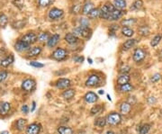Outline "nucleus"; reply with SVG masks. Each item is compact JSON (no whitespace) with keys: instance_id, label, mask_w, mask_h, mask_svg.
Instances as JSON below:
<instances>
[{"instance_id":"obj_1","label":"nucleus","mask_w":162,"mask_h":134,"mask_svg":"<svg viewBox=\"0 0 162 134\" xmlns=\"http://www.w3.org/2000/svg\"><path fill=\"white\" fill-rule=\"evenodd\" d=\"M73 34L77 37H81L84 39H89L92 35V31L89 27H83L79 26L75 28L73 30Z\"/></svg>"},{"instance_id":"obj_2","label":"nucleus","mask_w":162,"mask_h":134,"mask_svg":"<svg viewBox=\"0 0 162 134\" xmlns=\"http://www.w3.org/2000/svg\"><path fill=\"white\" fill-rule=\"evenodd\" d=\"M115 9V6L111 3H105L103 7L100 8V18L105 19V20H108L110 13L113 12Z\"/></svg>"},{"instance_id":"obj_3","label":"nucleus","mask_w":162,"mask_h":134,"mask_svg":"<svg viewBox=\"0 0 162 134\" xmlns=\"http://www.w3.org/2000/svg\"><path fill=\"white\" fill-rule=\"evenodd\" d=\"M105 119H106V123L107 124L112 125V126H115V125L120 124V122L122 121V116L119 113L112 112V113L108 114Z\"/></svg>"},{"instance_id":"obj_4","label":"nucleus","mask_w":162,"mask_h":134,"mask_svg":"<svg viewBox=\"0 0 162 134\" xmlns=\"http://www.w3.org/2000/svg\"><path fill=\"white\" fill-rule=\"evenodd\" d=\"M51 57L57 61H64L68 57L67 50H65L63 48H57L51 54Z\"/></svg>"},{"instance_id":"obj_5","label":"nucleus","mask_w":162,"mask_h":134,"mask_svg":"<svg viewBox=\"0 0 162 134\" xmlns=\"http://www.w3.org/2000/svg\"><path fill=\"white\" fill-rule=\"evenodd\" d=\"M146 58V52L142 48H136L132 53V60L136 63H140L145 60Z\"/></svg>"},{"instance_id":"obj_6","label":"nucleus","mask_w":162,"mask_h":134,"mask_svg":"<svg viewBox=\"0 0 162 134\" xmlns=\"http://www.w3.org/2000/svg\"><path fill=\"white\" fill-rule=\"evenodd\" d=\"M35 87H36V82L33 78H26L22 83V89L24 92H28V93L32 92L35 89Z\"/></svg>"},{"instance_id":"obj_7","label":"nucleus","mask_w":162,"mask_h":134,"mask_svg":"<svg viewBox=\"0 0 162 134\" xmlns=\"http://www.w3.org/2000/svg\"><path fill=\"white\" fill-rule=\"evenodd\" d=\"M64 14V12L62 9H60L58 7H53L51 8L50 11H49V13H48V16L51 20H59L61 19V17L63 16Z\"/></svg>"},{"instance_id":"obj_8","label":"nucleus","mask_w":162,"mask_h":134,"mask_svg":"<svg viewBox=\"0 0 162 134\" xmlns=\"http://www.w3.org/2000/svg\"><path fill=\"white\" fill-rule=\"evenodd\" d=\"M70 86H71V81L68 78H59L55 83V87L58 89H65L66 90L68 88H69Z\"/></svg>"},{"instance_id":"obj_9","label":"nucleus","mask_w":162,"mask_h":134,"mask_svg":"<svg viewBox=\"0 0 162 134\" xmlns=\"http://www.w3.org/2000/svg\"><path fill=\"white\" fill-rule=\"evenodd\" d=\"M100 82V78L98 75L96 74H92L88 77V78L86 81V86L88 87H94L97 86V84H99Z\"/></svg>"},{"instance_id":"obj_10","label":"nucleus","mask_w":162,"mask_h":134,"mask_svg":"<svg viewBox=\"0 0 162 134\" xmlns=\"http://www.w3.org/2000/svg\"><path fill=\"white\" fill-rule=\"evenodd\" d=\"M21 40H23L24 42H25L26 44L31 46L32 44H34V43H35L37 41V35L34 33H27V34H25L22 37Z\"/></svg>"},{"instance_id":"obj_11","label":"nucleus","mask_w":162,"mask_h":134,"mask_svg":"<svg viewBox=\"0 0 162 134\" xmlns=\"http://www.w3.org/2000/svg\"><path fill=\"white\" fill-rule=\"evenodd\" d=\"M41 130V125L40 123L34 122L31 123L28 127L26 128V134H39Z\"/></svg>"},{"instance_id":"obj_12","label":"nucleus","mask_w":162,"mask_h":134,"mask_svg":"<svg viewBox=\"0 0 162 134\" xmlns=\"http://www.w3.org/2000/svg\"><path fill=\"white\" fill-rule=\"evenodd\" d=\"M31 48L30 45L26 44L25 42H24L22 40H19L18 41H16V43L14 44V50L18 52H24L29 51V49Z\"/></svg>"},{"instance_id":"obj_13","label":"nucleus","mask_w":162,"mask_h":134,"mask_svg":"<svg viewBox=\"0 0 162 134\" xmlns=\"http://www.w3.org/2000/svg\"><path fill=\"white\" fill-rule=\"evenodd\" d=\"M64 40H65V41H66L67 43H68V44H70V45H75V44L78 43L79 38L77 37L73 33H68V34H67L65 35Z\"/></svg>"},{"instance_id":"obj_14","label":"nucleus","mask_w":162,"mask_h":134,"mask_svg":"<svg viewBox=\"0 0 162 134\" xmlns=\"http://www.w3.org/2000/svg\"><path fill=\"white\" fill-rule=\"evenodd\" d=\"M60 40H61L60 34H53V35H51V36L49 38V40H48L47 41V46L49 48H54L58 43H59Z\"/></svg>"},{"instance_id":"obj_15","label":"nucleus","mask_w":162,"mask_h":134,"mask_svg":"<svg viewBox=\"0 0 162 134\" xmlns=\"http://www.w3.org/2000/svg\"><path fill=\"white\" fill-rule=\"evenodd\" d=\"M11 111V104L8 102H3L0 104V115L6 116Z\"/></svg>"},{"instance_id":"obj_16","label":"nucleus","mask_w":162,"mask_h":134,"mask_svg":"<svg viewBox=\"0 0 162 134\" xmlns=\"http://www.w3.org/2000/svg\"><path fill=\"white\" fill-rule=\"evenodd\" d=\"M42 51V49L40 46H34L33 48H30L28 52H27V57L32 58V57H37L39 56Z\"/></svg>"},{"instance_id":"obj_17","label":"nucleus","mask_w":162,"mask_h":134,"mask_svg":"<svg viewBox=\"0 0 162 134\" xmlns=\"http://www.w3.org/2000/svg\"><path fill=\"white\" fill-rule=\"evenodd\" d=\"M84 99L88 104H94L98 100V95L94 92H88L87 94H85Z\"/></svg>"},{"instance_id":"obj_18","label":"nucleus","mask_w":162,"mask_h":134,"mask_svg":"<svg viewBox=\"0 0 162 134\" xmlns=\"http://www.w3.org/2000/svg\"><path fill=\"white\" fill-rule=\"evenodd\" d=\"M132 111V105H130L128 102H123L120 105V113L122 115H127Z\"/></svg>"},{"instance_id":"obj_19","label":"nucleus","mask_w":162,"mask_h":134,"mask_svg":"<svg viewBox=\"0 0 162 134\" xmlns=\"http://www.w3.org/2000/svg\"><path fill=\"white\" fill-rule=\"evenodd\" d=\"M122 14H123L122 10H119V9L115 8L113 12H111V13H110V16H109V19H108V20L109 21L119 20L122 16Z\"/></svg>"},{"instance_id":"obj_20","label":"nucleus","mask_w":162,"mask_h":134,"mask_svg":"<svg viewBox=\"0 0 162 134\" xmlns=\"http://www.w3.org/2000/svg\"><path fill=\"white\" fill-rule=\"evenodd\" d=\"M131 80V77L129 74H121L118 78H117V85L118 86H122L124 84H127Z\"/></svg>"},{"instance_id":"obj_21","label":"nucleus","mask_w":162,"mask_h":134,"mask_svg":"<svg viewBox=\"0 0 162 134\" xmlns=\"http://www.w3.org/2000/svg\"><path fill=\"white\" fill-rule=\"evenodd\" d=\"M137 41L138 40H136V39H128L127 40H125L124 43L122 44V49L124 51H128L130 49L134 47L135 45H136V43H137Z\"/></svg>"},{"instance_id":"obj_22","label":"nucleus","mask_w":162,"mask_h":134,"mask_svg":"<svg viewBox=\"0 0 162 134\" xmlns=\"http://www.w3.org/2000/svg\"><path fill=\"white\" fill-rule=\"evenodd\" d=\"M14 61V57L13 54H10L9 56H7L6 59H4V60L1 61L0 65H1L2 67H9V66L13 63Z\"/></svg>"},{"instance_id":"obj_23","label":"nucleus","mask_w":162,"mask_h":134,"mask_svg":"<svg viewBox=\"0 0 162 134\" xmlns=\"http://www.w3.org/2000/svg\"><path fill=\"white\" fill-rule=\"evenodd\" d=\"M26 124H27V120L26 119H24V118H20V119H18L16 122H15V128H16V130L17 131H24V129L26 127Z\"/></svg>"},{"instance_id":"obj_24","label":"nucleus","mask_w":162,"mask_h":134,"mask_svg":"<svg viewBox=\"0 0 162 134\" xmlns=\"http://www.w3.org/2000/svg\"><path fill=\"white\" fill-rule=\"evenodd\" d=\"M75 94H76V92H75L74 89H72V88H68V89H66V90L62 93V97H63L64 99H66V100H69V99H71V98L74 97Z\"/></svg>"},{"instance_id":"obj_25","label":"nucleus","mask_w":162,"mask_h":134,"mask_svg":"<svg viewBox=\"0 0 162 134\" xmlns=\"http://www.w3.org/2000/svg\"><path fill=\"white\" fill-rule=\"evenodd\" d=\"M150 128H151L150 124L144 123V124L138 126V132L139 134H148L150 131Z\"/></svg>"},{"instance_id":"obj_26","label":"nucleus","mask_w":162,"mask_h":134,"mask_svg":"<svg viewBox=\"0 0 162 134\" xmlns=\"http://www.w3.org/2000/svg\"><path fill=\"white\" fill-rule=\"evenodd\" d=\"M133 89H134V87H133V86H132V84H130V83L124 84V85L119 87V90L121 91L122 93H130V92H132Z\"/></svg>"},{"instance_id":"obj_27","label":"nucleus","mask_w":162,"mask_h":134,"mask_svg":"<svg viewBox=\"0 0 162 134\" xmlns=\"http://www.w3.org/2000/svg\"><path fill=\"white\" fill-rule=\"evenodd\" d=\"M92 9H94V5L92 2H88L84 5V7L82 8V13L85 15H88V13L92 11Z\"/></svg>"},{"instance_id":"obj_28","label":"nucleus","mask_w":162,"mask_h":134,"mask_svg":"<svg viewBox=\"0 0 162 134\" xmlns=\"http://www.w3.org/2000/svg\"><path fill=\"white\" fill-rule=\"evenodd\" d=\"M114 6L119 10H123L126 8V1L125 0H114Z\"/></svg>"},{"instance_id":"obj_29","label":"nucleus","mask_w":162,"mask_h":134,"mask_svg":"<svg viewBox=\"0 0 162 134\" xmlns=\"http://www.w3.org/2000/svg\"><path fill=\"white\" fill-rule=\"evenodd\" d=\"M122 35H124L125 37L130 38V37H132L133 36L134 31L132 28H130V27L123 26L122 28Z\"/></svg>"},{"instance_id":"obj_30","label":"nucleus","mask_w":162,"mask_h":134,"mask_svg":"<svg viewBox=\"0 0 162 134\" xmlns=\"http://www.w3.org/2000/svg\"><path fill=\"white\" fill-rule=\"evenodd\" d=\"M59 134H73L72 128L68 127V126H60L57 130Z\"/></svg>"},{"instance_id":"obj_31","label":"nucleus","mask_w":162,"mask_h":134,"mask_svg":"<svg viewBox=\"0 0 162 134\" xmlns=\"http://www.w3.org/2000/svg\"><path fill=\"white\" fill-rule=\"evenodd\" d=\"M102 111H103V106H102V105H94L93 107L91 108V110H90V114L92 115V116H95V115H98V114L101 113Z\"/></svg>"},{"instance_id":"obj_32","label":"nucleus","mask_w":162,"mask_h":134,"mask_svg":"<svg viewBox=\"0 0 162 134\" xmlns=\"http://www.w3.org/2000/svg\"><path fill=\"white\" fill-rule=\"evenodd\" d=\"M162 40V35L161 34H157L153 37V39L150 40V46L151 47H156L159 44V42L161 41Z\"/></svg>"},{"instance_id":"obj_33","label":"nucleus","mask_w":162,"mask_h":134,"mask_svg":"<svg viewBox=\"0 0 162 134\" xmlns=\"http://www.w3.org/2000/svg\"><path fill=\"white\" fill-rule=\"evenodd\" d=\"M106 124H107V123H106V119H105V117H99V118H97V119L95 120V121H94V125H95L96 127L104 128Z\"/></svg>"},{"instance_id":"obj_34","label":"nucleus","mask_w":162,"mask_h":134,"mask_svg":"<svg viewBox=\"0 0 162 134\" xmlns=\"http://www.w3.org/2000/svg\"><path fill=\"white\" fill-rule=\"evenodd\" d=\"M88 16L90 19H97L100 16V9H98V8L92 9V11L88 13Z\"/></svg>"},{"instance_id":"obj_35","label":"nucleus","mask_w":162,"mask_h":134,"mask_svg":"<svg viewBox=\"0 0 162 134\" xmlns=\"http://www.w3.org/2000/svg\"><path fill=\"white\" fill-rule=\"evenodd\" d=\"M136 22H137V20H136L135 18H128V19H123V20L122 21L121 24L122 25H123V26L129 27L135 24Z\"/></svg>"},{"instance_id":"obj_36","label":"nucleus","mask_w":162,"mask_h":134,"mask_svg":"<svg viewBox=\"0 0 162 134\" xmlns=\"http://www.w3.org/2000/svg\"><path fill=\"white\" fill-rule=\"evenodd\" d=\"M50 34L49 33H40L38 36H37V41H40V42H45V41H48L49 38H50Z\"/></svg>"},{"instance_id":"obj_37","label":"nucleus","mask_w":162,"mask_h":134,"mask_svg":"<svg viewBox=\"0 0 162 134\" xmlns=\"http://www.w3.org/2000/svg\"><path fill=\"white\" fill-rule=\"evenodd\" d=\"M143 7V1L142 0H135L132 3V5L131 6L132 10H139Z\"/></svg>"},{"instance_id":"obj_38","label":"nucleus","mask_w":162,"mask_h":134,"mask_svg":"<svg viewBox=\"0 0 162 134\" xmlns=\"http://www.w3.org/2000/svg\"><path fill=\"white\" fill-rule=\"evenodd\" d=\"M8 24V17L5 13H0V26L5 28Z\"/></svg>"},{"instance_id":"obj_39","label":"nucleus","mask_w":162,"mask_h":134,"mask_svg":"<svg viewBox=\"0 0 162 134\" xmlns=\"http://www.w3.org/2000/svg\"><path fill=\"white\" fill-rule=\"evenodd\" d=\"M139 34L142 36H148L149 34V28L147 25H142L139 28Z\"/></svg>"},{"instance_id":"obj_40","label":"nucleus","mask_w":162,"mask_h":134,"mask_svg":"<svg viewBox=\"0 0 162 134\" xmlns=\"http://www.w3.org/2000/svg\"><path fill=\"white\" fill-rule=\"evenodd\" d=\"M53 0H38V4L41 7H47L51 5Z\"/></svg>"},{"instance_id":"obj_41","label":"nucleus","mask_w":162,"mask_h":134,"mask_svg":"<svg viewBox=\"0 0 162 134\" xmlns=\"http://www.w3.org/2000/svg\"><path fill=\"white\" fill-rule=\"evenodd\" d=\"M25 24H26V22H25V21H24V20L16 21V22H14V23L13 24V26L14 27V28L20 29V28H23V27H24Z\"/></svg>"},{"instance_id":"obj_42","label":"nucleus","mask_w":162,"mask_h":134,"mask_svg":"<svg viewBox=\"0 0 162 134\" xmlns=\"http://www.w3.org/2000/svg\"><path fill=\"white\" fill-rule=\"evenodd\" d=\"M160 79H161V75H160L159 73H156L151 77V78H150V82H151V83H153V84H155V83H158V82L160 80Z\"/></svg>"},{"instance_id":"obj_43","label":"nucleus","mask_w":162,"mask_h":134,"mask_svg":"<svg viewBox=\"0 0 162 134\" xmlns=\"http://www.w3.org/2000/svg\"><path fill=\"white\" fill-rule=\"evenodd\" d=\"M13 4L14 7H16L19 9H23V7L24 6V0H14Z\"/></svg>"},{"instance_id":"obj_44","label":"nucleus","mask_w":162,"mask_h":134,"mask_svg":"<svg viewBox=\"0 0 162 134\" xmlns=\"http://www.w3.org/2000/svg\"><path fill=\"white\" fill-rule=\"evenodd\" d=\"M131 70V67L128 65H122L120 69H119V72L121 74H128Z\"/></svg>"},{"instance_id":"obj_45","label":"nucleus","mask_w":162,"mask_h":134,"mask_svg":"<svg viewBox=\"0 0 162 134\" xmlns=\"http://www.w3.org/2000/svg\"><path fill=\"white\" fill-rule=\"evenodd\" d=\"M7 77H8V73H7V71H6V70H2V71H0V83L6 80V79L7 78Z\"/></svg>"},{"instance_id":"obj_46","label":"nucleus","mask_w":162,"mask_h":134,"mask_svg":"<svg viewBox=\"0 0 162 134\" xmlns=\"http://www.w3.org/2000/svg\"><path fill=\"white\" fill-rule=\"evenodd\" d=\"M30 65H31L32 67H37V68H40V67H44V64L40 63V62H37V61H31V62H30Z\"/></svg>"},{"instance_id":"obj_47","label":"nucleus","mask_w":162,"mask_h":134,"mask_svg":"<svg viewBox=\"0 0 162 134\" xmlns=\"http://www.w3.org/2000/svg\"><path fill=\"white\" fill-rule=\"evenodd\" d=\"M81 10V6L80 5H78V4H76L74 5L73 7H72V9H71V12L74 13H78L80 12Z\"/></svg>"},{"instance_id":"obj_48","label":"nucleus","mask_w":162,"mask_h":134,"mask_svg":"<svg viewBox=\"0 0 162 134\" xmlns=\"http://www.w3.org/2000/svg\"><path fill=\"white\" fill-rule=\"evenodd\" d=\"M80 24L81 26L83 27H88L89 26V21L88 19H86V18H80Z\"/></svg>"},{"instance_id":"obj_49","label":"nucleus","mask_w":162,"mask_h":134,"mask_svg":"<svg viewBox=\"0 0 162 134\" xmlns=\"http://www.w3.org/2000/svg\"><path fill=\"white\" fill-rule=\"evenodd\" d=\"M21 111H22V113L24 114H27L29 113V107H28V105H24L22 108H21Z\"/></svg>"},{"instance_id":"obj_50","label":"nucleus","mask_w":162,"mask_h":134,"mask_svg":"<svg viewBox=\"0 0 162 134\" xmlns=\"http://www.w3.org/2000/svg\"><path fill=\"white\" fill-rule=\"evenodd\" d=\"M118 29H119V25L118 24H112L110 26V31H113L114 33H115V31H117Z\"/></svg>"},{"instance_id":"obj_51","label":"nucleus","mask_w":162,"mask_h":134,"mask_svg":"<svg viewBox=\"0 0 162 134\" xmlns=\"http://www.w3.org/2000/svg\"><path fill=\"white\" fill-rule=\"evenodd\" d=\"M148 103L149 104V105H153V104H155L156 98H155V97H148Z\"/></svg>"},{"instance_id":"obj_52","label":"nucleus","mask_w":162,"mask_h":134,"mask_svg":"<svg viewBox=\"0 0 162 134\" xmlns=\"http://www.w3.org/2000/svg\"><path fill=\"white\" fill-rule=\"evenodd\" d=\"M74 61H76V62H83L84 58H83V57H76L74 59Z\"/></svg>"},{"instance_id":"obj_53","label":"nucleus","mask_w":162,"mask_h":134,"mask_svg":"<svg viewBox=\"0 0 162 134\" xmlns=\"http://www.w3.org/2000/svg\"><path fill=\"white\" fill-rule=\"evenodd\" d=\"M35 107H36V103L34 101V102H33V105H32V109H31V112H34Z\"/></svg>"},{"instance_id":"obj_54","label":"nucleus","mask_w":162,"mask_h":134,"mask_svg":"<svg viewBox=\"0 0 162 134\" xmlns=\"http://www.w3.org/2000/svg\"><path fill=\"white\" fill-rule=\"evenodd\" d=\"M0 134H10V133H9V131H2Z\"/></svg>"},{"instance_id":"obj_55","label":"nucleus","mask_w":162,"mask_h":134,"mask_svg":"<svg viewBox=\"0 0 162 134\" xmlns=\"http://www.w3.org/2000/svg\"><path fill=\"white\" fill-rule=\"evenodd\" d=\"M106 134H115L113 131H108L107 132H106Z\"/></svg>"},{"instance_id":"obj_56","label":"nucleus","mask_w":162,"mask_h":134,"mask_svg":"<svg viewBox=\"0 0 162 134\" xmlns=\"http://www.w3.org/2000/svg\"><path fill=\"white\" fill-rule=\"evenodd\" d=\"M88 62H89V64H92V63H93V61H92V60H91L90 58H88Z\"/></svg>"},{"instance_id":"obj_57","label":"nucleus","mask_w":162,"mask_h":134,"mask_svg":"<svg viewBox=\"0 0 162 134\" xmlns=\"http://www.w3.org/2000/svg\"><path fill=\"white\" fill-rule=\"evenodd\" d=\"M98 93H99L100 94H105V91H104V90H99V92H98Z\"/></svg>"},{"instance_id":"obj_58","label":"nucleus","mask_w":162,"mask_h":134,"mask_svg":"<svg viewBox=\"0 0 162 134\" xmlns=\"http://www.w3.org/2000/svg\"><path fill=\"white\" fill-rule=\"evenodd\" d=\"M106 96H107V99L109 101H112V99H111V96L109 95V94H106Z\"/></svg>"},{"instance_id":"obj_59","label":"nucleus","mask_w":162,"mask_h":134,"mask_svg":"<svg viewBox=\"0 0 162 134\" xmlns=\"http://www.w3.org/2000/svg\"><path fill=\"white\" fill-rule=\"evenodd\" d=\"M160 55H161V56H162V50H161V51H160Z\"/></svg>"}]
</instances>
